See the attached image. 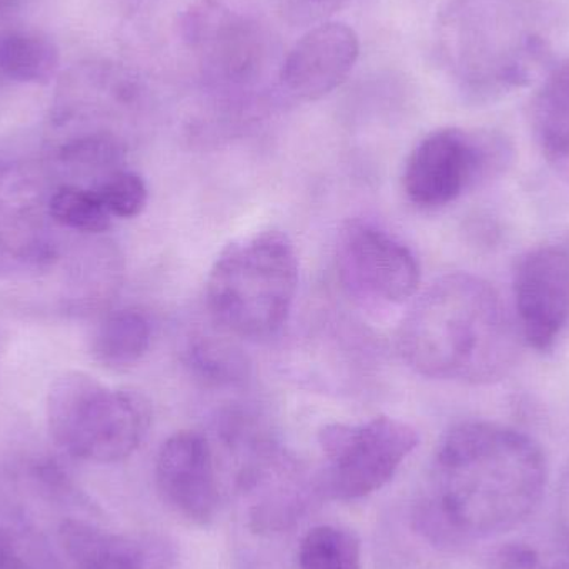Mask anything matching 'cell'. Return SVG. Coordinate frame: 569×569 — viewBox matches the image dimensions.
<instances>
[{"instance_id": "1", "label": "cell", "mask_w": 569, "mask_h": 569, "mask_svg": "<svg viewBox=\"0 0 569 569\" xmlns=\"http://www.w3.org/2000/svg\"><path fill=\"white\" fill-rule=\"evenodd\" d=\"M547 481V457L530 435L463 421L441 437L411 523L433 547L460 550L520 527L540 507Z\"/></svg>"}, {"instance_id": "2", "label": "cell", "mask_w": 569, "mask_h": 569, "mask_svg": "<svg viewBox=\"0 0 569 569\" xmlns=\"http://www.w3.org/2000/svg\"><path fill=\"white\" fill-rule=\"evenodd\" d=\"M520 330L493 284L448 273L418 295L398 328V353L421 377L491 385L517 367Z\"/></svg>"}, {"instance_id": "3", "label": "cell", "mask_w": 569, "mask_h": 569, "mask_svg": "<svg viewBox=\"0 0 569 569\" xmlns=\"http://www.w3.org/2000/svg\"><path fill=\"white\" fill-rule=\"evenodd\" d=\"M297 290L293 242L280 230H262L219 253L207 277V308L227 335L269 340L290 318Z\"/></svg>"}, {"instance_id": "4", "label": "cell", "mask_w": 569, "mask_h": 569, "mask_svg": "<svg viewBox=\"0 0 569 569\" xmlns=\"http://www.w3.org/2000/svg\"><path fill=\"white\" fill-rule=\"evenodd\" d=\"M53 441L77 460L117 463L136 453L152 425L142 393L109 388L83 371H66L47 393Z\"/></svg>"}, {"instance_id": "5", "label": "cell", "mask_w": 569, "mask_h": 569, "mask_svg": "<svg viewBox=\"0 0 569 569\" xmlns=\"http://www.w3.org/2000/svg\"><path fill=\"white\" fill-rule=\"evenodd\" d=\"M445 49L465 92L478 100L503 96L530 82L545 42L535 33L513 32L508 20L461 3L445 19Z\"/></svg>"}, {"instance_id": "6", "label": "cell", "mask_w": 569, "mask_h": 569, "mask_svg": "<svg viewBox=\"0 0 569 569\" xmlns=\"http://www.w3.org/2000/svg\"><path fill=\"white\" fill-rule=\"evenodd\" d=\"M318 443L325 458L318 473L325 498L355 501L393 480L420 443V435L407 421L377 417L363 423L327 425Z\"/></svg>"}, {"instance_id": "7", "label": "cell", "mask_w": 569, "mask_h": 569, "mask_svg": "<svg viewBox=\"0 0 569 569\" xmlns=\"http://www.w3.org/2000/svg\"><path fill=\"white\" fill-rule=\"evenodd\" d=\"M513 150L493 132L447 127L417 143L403 170L408 200L420 209H440L480 183L500 177Z\"/></svg>"}, {"instance_id": "8", "label": "cell", "mask_w": 569, "mask_h": 569, "mask_svg": "<svg viewBox=\"0 0 569 569\" xmlns=\"http://www.w3.org/2000/svg\"><path fill=\"white\" fill-rule=\"evenodd\" d=\"M337 273L345 291L368 307H393L411 300L421 283L415 253L375 223L353 220L337 243Z\"/></svg>"}, {"instance_id": "9", "label": "cell", "mask_w": 569, "mask_h": 569, "mask_svg": "<svg viewBox=\"0 0 569 569\" xmlns=\"http://www.w3.org/2000/svg\"><path fill=\"white\" fill-rule=\"evenodd\" d=\"M236 487L253 533L279 535L300 523L318 498L320 477L284 453L273 440L249 451L237 467Z\"/></svg>"}, {"instance_id": "10", "label": "cell", "mask_w": 569, "mask_h": 569, "mask_svg": "<svg viewBox=\"0 0 569 569\" xmlns=\"http://www.w3.org/2000/svg\"><path fill=\"white\" fill-rule=\"evenodd\" d=\"M49 196L36 177L0 160V276L52 266L57 243Z\"/></svg>"}, {"instance_id": "11", "label": "cell", "mask_w": 569, "mask_h": 569, "mask_svg": "<svg viewBox=\"0 0 569 569\" xmlns=\"http://www.w3.org/2000/svg\"><path fill=\"white\" fill-rule=\"evenodd\" d=\"M513 300L521 340L535 350H551L569 321V250L538 247L521 257Z\"/></svg>"}, {"instance_id": "12", "label": "cell", "mask_w": 569, "mask_h": 569, "mask_svg": "<svg viewBox=\"0 0 569 569\" xmlns=\"http://www.w3.org/2000/svg\"><path fill=\"white\" fill-rule=\"evenodd\" d=\"M156 485L177 517L199 527L212 523L219 513L220 483L206 435L182 430L163 441L156 460Z\"/></svg>"}, {"instance_id": "13", "label": "cell", "mask_w": 569, "mask_h": 569, "mask_svg": "<svg viewBox=\"0 0 569 569\" xmlns=\"http://www.w3.org/2000/svg\"><path fill=\"white\" fill-rule=\"evenodd\" d=\"M360 57V39L347 23L311 27L291 47L280 67L283 92L301 102H315L341 86Z\"/></svg>"}, {"instance_id": "14", "label": "cell", "mask_w": 569, "mask_h": 569, "mask_svg": "<svg viewBox=\"0 0 569 569\" xmlns=\"http://www.w3.org/2000/svg\"><path fill=\"white\" fill-rule=\"evenodd\" d=\"M267 42L257 23L229 10L220 17L200 50L203 79L226 92H240L257 83L267 66Z\"/></svg>"}, {"instance_id": "15", "label": "cell", "mask_w": 569, "mask_h": 569, "mask_svg": "<svg viewBox=\"0 0 569 569\" xmlns=\"http://www.w3.org/2000/svg\"><path fill=\"white\" fill-rule=\"evenodd\" d=\"M60 541L77 569H170L176 551L157 535H117L83 521L60 527Z\"/></svg>"}, {"instance_id": "16", "label": "cell", "mask_w": 569, "mask_h": 569, "mask_svg": "<svg viewBox=\"0 0 569 569\" xmlns=\"http://www.w3.org/2000/svg\"><path fill=\"white\" fill-rule=\"evenodd\" d=\"M531 130L550 169L569 186V60L560 63L535 93Z\"/></svg>"}, {"instance_id": "17", "label": "cell", "mask_w": 569, "mask_h": 569, "mask_svg": "<svg viewBox=\"0 0 569 569\" xmlns=\"http://www.w3.org/2000/svg\"><path fill=\"white\" fill-rule=\"evenodd\" d=\"M152 343V325L136 308L107 315L92 337V357L109 370L136 367Z\"/></svg>"}, {"instance_id": "18", "label": "cell", "mask_w": 569, "mask_h": 569, "mask_svg": "<svg viewBox=\"0 0 569 569\" xmlns=\"http://www.w3.org/2000/svg\"><path fill=\"white\" fill-rule=\"evenodd\" d=\"M60 53L49 37L27 30L0 33V77L20 83H49L59 70Z\"/></svg>"}, {"instance_id": "19", "label": "cell", "mask_w": 569, "mask_h": 569, "mask_svg": "<svg viewBox=\"0 0 569 569\" xmlns=\"http://www.w3.org/2000/svg\"><path fill=\"white\" fill-rule=\"evenodd\" d=\"M57 159L66 169L92 177L93 187L110 173L126 167V147L113 133L87 132L63 143Z\"/></svg>"}, {"instance_id": "20", "label": "cell", "mask_w": 569, "mask_h": 569, "mask_svg": "<svg viewBox=\"0 0 569 569\" xmlns=\"http://www.w3.org/2000/svg\"><path fill=\"white\" fill-rule=\"evenodd\" d=\"M49 213L57 227L86 236H102L112 227V216L99 196L77 183H63L50 192Z\"/></svg>"}, {"instance_id": "21", "label": "cell", "mask_w": 569, "mask_h": 569, "mask_svg": "<svg viewBox=\"0 0 569 569\" xmlns=\"http://www.w3.org/2000/svg\"><path fill=\"white\" fill-rule=\"evenodd\" d=\"M300 569H361V545L347 528L323 525L305 535L298 548Z\"/></svg>"}, {"instance_id": "22", "label": "cell", "mask_w": 569, "mask_h": 569, "mask_svg": "<svg viewBox=\"0 0 569 569\" xmlns=\"http://www.w3.org/2000/svg\"><path fill=\"white\" fill-rule=\"evenodd\" d=\"M187 365L199 380L213 387L240 383L249 373L242 350L217 337H199L190 341Z\"/></svg>"}, {"instance_id": "23", "label": "cell", "mask_w": 569, "mask_h": 569, "mask_svg": "<svg viewBox=\"0 0 569 569\" xmlns=\"http://www.w3.org/2000/svg\"><path fill=\"white\" fill-rule=\"evenodd\" d=\"M92 190L112 219H136L149 202L146 180L127 167L100 180Z\"/></svg>"}, {"instance_id": "24", "label": "cell", "mask_w": 569, "mask_h": 569, "mask_svg": "<svg viewBox=\"0 0 569 569\" xmlns=\"http://www.w3.org/2000/svg\"><path fill=\"white\" fill-rule=\"evenodd\" d=\"M488 569H569V557L543 553L525 541H511L495 550Z\"/></svg>"}, {"instance_id": "25", "label": "cell", "mask_w": 569, "mask_h": 569, "mask_svg": "<svg viewBox=\"0 0 569 569\" xmlns=\"http://www.w3.org/2000/svg\"><path fill=\"white\" fill-rule=\"evenodd\" d=\"M0 569H56L49 555L20 535L0 528Z\"/></svg>"}, {"instance_id": "26", "label": "cell", "mask_w": 569, "mask_h": 569, "mask_svg": "<svg viewBox=\"0 0 569 569\" xmlns=\"http://www.w3.org/2000/svg\"><path fill=\"white\" fill-rule=\"evenodd\" d=\"M345 0H269L270 7L284 22L295 27L327 22Z\"/></svg>"}, {"instance_id": "27", "label": "cell", "mask_w": 569, "mask_h": 569, "mask_svg": "<svg viewBox=\"0 0 569 569\" xmlns=\"http://www.w3.org/2000/svg\"><path fill=\"white\" fill-rule=\"evenodd\" d=\"M558 520H560L561 531L569 548V461L561 473L560 485H558Z\"/></svg>"}]
</instances>
